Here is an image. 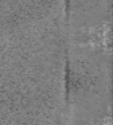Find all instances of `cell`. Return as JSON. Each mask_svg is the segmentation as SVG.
Returning a JSON list of instances; mask_svg holds the SVG:
<instances>
[{"label": "cell", "instance_id": "6da1fadb", "mask_svg": "<svg viewBox=\"0 0 113 125\" xmlns=\"http://www.w3.org/2000/svg\"><path fill=\"white\" fill-rule=\"evenodd\" d=\"M112 52L70 44L69 114L71 125H110Z\"/></svg>", "mask_w": 113, "mask_h": 125}, {"label": "cell", "instance_id": "7a4b0ae2", "mask_svg": "<svg viewBox=\"0 0 113 125\" xmlns=\"http://www.w3.org/2000/svg\"><path fill=\"white\" fill-rule=\"evenodd\" d=\"M70 44L110 51L112 0H67Z\"/></svg>", "mask_w": 113, "mask_h": 125}]
</instances>
